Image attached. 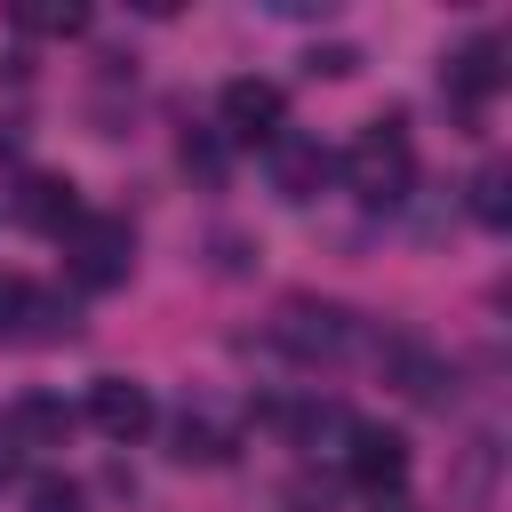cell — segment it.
I'll use <instances>...</instances> for the list:
<instances>
[{"label":"cell","instance_id":"1","mask_svg":"<svg viewBox=\"0 0 512 512\" xmlns=\"http://www.w3.org/2000/svg\"><path fill=\"white\" fill-rule=\"evenodd\" d=\"M344 176H352V192H360L368 208L408 200V184H416V152H408L400 120H376V128H368V136L344 152Z\"/></svg>","mask_w":512,"mask_h":512},{"label":"cell","instance_id":"2","mask_svg":"<svg viewBox=\"0 0 512 512\" xmlns=\"http://www.w3.org/2000/svg\"><path fill=\"white\" fill-rule=\"evenodd\" d=\"M128 264H136V240H128L120 216H80V224L64 232V272H72V288H120Z\"/></svg>","mask_w":512,"mask_h":512},{"label":"cell","instance_id":"3","mask_svg":"<svg viewBox=\"0 0 512 512\" xmlns=\"http://www.w3.org/2000/svg\"><path fill=\"white\" fill-rule=\"evenodd\" d=\"M272 336H280L296 360H344V352L360 344V320H352L344 304H312V296H296V304H280Z\"/></svg>","mask_w":512,"mask_h":512},{"label":"cell","instance_id":"4","mask_svg":"<svg viewBox=\"0 0 512 512\" xmlns=\"http://www.w3.org/2000/svg\"><path fill=\"white\" fill-rule=\"evenodd\" d=\"M344 472L384 504V496H400V488H408V440H400V432H384V424H352V440H344Z\"/></svg>","mask_w":512,"mask_h":512},{"label":"cell","instance_id":"5","mask_svg":"<svg viewBox=\"0 0 512 512\" xmlns=\"http://www.w3.org/2000/svg\"><path fill=\"white\" fill-rule=\"evenodd\" d=\"M336 176V160H328V144L320 136H272V192L280 200H320V184Z\"/></svg>","mask_w":512,"mask_h":512},{"label":"cell","instance_id":"6","mask_svg":"<svg viewBox=\"0 0 512 512\" xmlns=\"http://www.w3.org/2000/svg\"><path fill=\"white\" fill-rule=\"evenodd\" d=\"M88 424H96L104 440H144V432H152V392L128 384V376H96V384H88Z\"/></svg>","mask_w":512,"mask_h":512},{"label":"cell","instance_id":"7","mask_svg":"<svg viewBox=\"0 0 512 512\" xmlns=\"http://www.w3.org/2000/svg\"><path fill=\"white\" fill-rule=\"evenodd\" d=\"M280 112H288V96L272 80H232L224 88V136L232 144H272L280 136Z\"/></svg>","mask_w":512,"mask_h":512},{"label":"cell","instance_id":"8","mask_svg":"<svg viewBox=\"0 0 512 512\" xmlns=\"http://www.w3.org/2000/svg\"><path fill=\"white\" fill-rule=\"evenodd\" d=\"M440 88H448L456 104H488V96L504 88V48H496V40H472V48H456Z\"/></svg>","mask_w":512,"mask_h":512},{"label":"cell","instance_id":"9","mask_svg":"<svg viewBox=\"0 0 512 512\" xmlns=\"http://www.w3.org/2000/svg\"><path fill=\"white\" fill-rule=\"evenodd\" d=\"M376 360L392 368V384H400L408 400H440V384H448V368H440L416 336H384V344H376Z\"/></svg>","mask_w":512,"mask_h":512},{"label":"cell","instance_id":"10","mask_svg":"<svg viewBox=\"0 0 512 512\" xmlns=\"http://www.w3.org/2000/svg\"><path fill=\"white\" fill-rule=\"evenodd\" d=\"M16 216L40 224V232H72V224H80V200H72L64 176H32V184L16 192Z\"/></svg>","mask_w":512,"mask_h":512},{"label":"cell","instance_id":"11","mask_svg":"<svg viewBox=\"0 0 512 512\" xmlns=\"http://www.w3.org/2000/svg\"><path fill=\"white\" fill-rule=\"evenodd\" d=\"M8 424V440L16 448H56L64 432H72V416H64V400H48V392H32V400H16V416H0Z\"/></svg>","mask_w":512,"mask_h":512},{"label":"cell","instance_id":"12","mask_svg":"<svg viewBox=\"0 0 512 512\" xmlns=\"http://www.w3.org/2000/svg\"><path fill=\"white\" fill-rule=\"evenodd\" d=\"M168 456H176V464H224V456H232V432H224L216 416H176V424H168Z\"/></svg>","mask_w":512,"mask_h":512},{"label":"cell","instance_id":"13","mask_svg":"<svg viewBox=\"0 0 512 512\" xmlns=\"http://www.w3.org/2000/svg\"><path fill=\"white\" fill-rule=\"evenodd\" d=\"M16 24L24 32H80L88 8H72V0H16Z\"/></svg>","mask_w":512,"mask_h":512},{"label":"cell","instance_id":"14","mask_svg":"<svg viewBox=\"0 0 512 512\" xmlns=\"http://www.w3.org/2000/svg\"><path fill=\"white\" fill-rule=\"evenodd\" d=\"M472 216L480 224H512V176L504 168H480L472 176Z\"/></svg>","mask_w":512,"mask_h":512},{"label":"cell","instance_id":"15","mask_svg":"<svg viewBox=\"0 0 512 512\" xmlns=\"http://www.w3.org/2000/svg\"><path fill=\"white\" fill-rule=\"evenodd\" d=\"M184 168L216 184V176H224V136H208V128H192V136H184Z\"/></svg>","mask_w":512,"mask_h":512},{"label":"cell","instance_id":"16","mask_svg":"<svg viewBox=\"0 0 512 512\" xmlns=\"http://www.w3.org/2000/svg\"><path fill=\"white\" fill-rule=\"evenodd\" d=\"M24 512H80V488L48 472V480H32V496H24Z\"/></svg>","mask_w":512,"mask_h":512},{"label":"cell","instance_id":"17","mask_svg":"<svg viewBox=\"0 0 512 512\" xmlns=\"http://www.w3.org/2000/svg\"><path fill=\"white\" fill-rule=\"evenodd\" d=\"M352 64H360V56H352V48H312V72H328V80H344V72H352Z\"/></svg>","mask_w":512,"mask_h":512},{"label":"cell","instance_id":"18","mask_svg":"<svg viewBox=\"0 0 512 512\" xmlns=\"http://www.w3.org/2000/svg\"><path fill=\"white\" fill-rule=\"evenodd\" d=\"M16 472V440H8V424H0V480Z\"/></svg>","mask_w":512,"mask_h":512},{"label":"cell","instance_id":"19","mask_svg":"<svg viewBox=\"0 0 512 512\" xmlns=\"http://www.w3.org/2000/svg\"><path fill=\"white\" fill-rule=\"evenodd\" d=\"M376 512H408V504H400V496H384V504H376Z\"/></svg>","mask_w":512,"mask_h":512}]
</instances>
